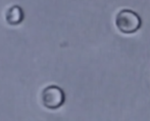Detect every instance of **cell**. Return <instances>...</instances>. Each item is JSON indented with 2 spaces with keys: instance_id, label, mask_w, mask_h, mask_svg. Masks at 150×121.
I'll return each instance as SVG.
<instances>
[{
  "instance_id": "6da1fadb",
  "label": "cell",
  "mask_w": 150,
  "mask_h": 121,
  "mask_svg": "<svg viewBox=\"0 0 150 121\" xmlns=\"http://www.w3.org/2000/svg\"><path fill=\"white\" fill-rule=\"evenodd\" d=\"M115 26L120 33L133 34L142 26V21L138 14L131 9H122L115 16Z\"/></svg>"
},
{
  "instance_id": "7a4b0ae2",
  "label": "cell",
  "mask_w": 150,
  "mask_h": 121,
  "mask_svg": "<svg viewBox=\"0 0 150 121\" xmlns=\"http://www.w3.org/2000/svg\"><path fill=\"white\" fill-rule=\"evenodd\" d=\"M41 100L44 107L50 110H55L63 105L65 95L60 87L56 85H50L45 87L42 91Z\"/></svg>"
},
{
  "instance_id": "3957f363",
  "label": "cell",
  "mask_w": 150,
  "mask_h": 121,
  "mask_svg": "<svg viewBox=\"0 0 150 121\" xmlns=\"http://www.w3.org/2000/svg\"><path fill=\"white\" fill-rule=\"evenodd\" d=\"M5 19L6 22L11 26L21 24L24 20V11H23L22 7L18 5H12L6 11Z\"/></svg>"
}]
</instances>
